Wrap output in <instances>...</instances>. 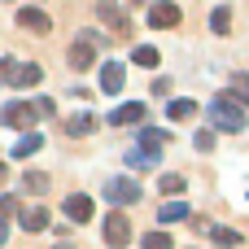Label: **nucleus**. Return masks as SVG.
<instances>
[{
  "mask_svg": "<svg viewBox=\"0 0 249 249\" xmlns=\"http://www.w3.org/2000/svg\"><path fill=\"white\" fill-rule=\"evenodd\" d=\"M210 123L219 131H241L245 127V105H236L232 96H214L210 101Z\"/></svg>",
  "mask_w": 249,
  "mask_h": 249,
  "instance_id": "obj_1",
  "label": "nucleus"
},
{
  "mask_svg": "<svg viewBox=\"0 0 249 249\" xmlns=\"http://www.w3.org/2000/svg\"><path fill=\"white\" fill-rule=\"evenodd\" d=\"M101 236H105V245L109 249H123L127 241H131V223H127V214H105V228H101Z\"/></svg>",
  "mask_w": 249,
  "mask_h": 249,
  "instance_id": "obj_2",
  "label": "nucleus"
},
{
  "mask_svg": "<svg viewBox=\"0 0 249 249\" xmlns=\"http://www.w3.org/2000/svg\"><path fill=\"white\" fill-rule=\"evenodd\" d=\"M0 123L4 127H35V105H26V101H9L4 109H0Z\"/></svg>",
  "mask_w": 249,
  "mask_h": 249,
  "instance_id": "obj_3",
  "label": "nucleus"
},
{
  "mask_svg": "<svg viewBox=\"0 0 249 249\" xmlns=\"http://www.w3.org/2000/svg\"><path fill=\"white\" fill-rule=\"evenodd\" d=\"M66 61H70V70H92L96 66V44L83 35V39H74L70 44V53H66Z\"/></svg>",
  "mask_w": 249,
  "mask_h": 249,
  "instance_id": "obj_4",
  "label": "nucleus"
},
{
  "mask_svg": "<svg viewBox=\"0 0 249 249\" xmlns=\"http://www.w3.org/2000/svg\"><path fill=\"white\" fill-rule=\"evenodd\" d=\"M144 118H149L144 101H127V105H118L105 123H109V127H136V123H144Z\"/></svg>",
  "mask_w": 249,
  "mask_h": 249,
  "instance_id": "obj_5",
  "label": "nucleus"
},
{
  "mask_svg": "<svg viewBox=\"0 0 249 249\" xmlns=\"http://www.w3.org/2000/svg\"><path fill=\"white\" fill-rule=\"evenodd\" d=\"M105 201L131 206V201H140V184H136V179H109V184H105Z\"/></svg>",
  "mask_w": 249,
  "mask_h": 249,
  "instance_id": "obj_6",
  "label": "nucleus"
},
{
  "mask_svg": "<svg viewBox=\"0 0 249 249\" xmlns=\"http://www.w3.org/2000/svg\"><path fill=\"white\" fill-rule=\"evenodd\" d=\"M149 26H158V31L179 26V4H175V0H158V4L149 9Z\"/></svg>",
  "mask_w": 249,
  "mask_h": 249,
  "instance_id": "obj_7",
  "label": "nucleus"
},
{
  "mask_svg": "<svg viewBox=\"0 0 249 249\" xmlns=\"http://www.w3.org/2000/svg\"><path fill=\"white\" fill-rule=\"evenodd\" d=\"M92 214H96V206H92L88 193H70V197H66V219H74V223H92Z\"/></svg>",
  "mask_w": 249,
  "mask_h": 249,
  "instance_id": "obj_8",
  "label": "nucleus"
},
{
  "mask_svg": "<svg viewBox=\"0 0 249 249\" xmlns=\"http://www.w3.org/2000/svg\"><path fill=\"white\" fill-rule=\"evenodd\" d=\"M96 13H101V22H105L114 35H127V13H123V4H114V0H101V4H96Z\"/></svg>",
  "mask_w": 249,
  "mask_h": 249,
  "instance_id": "obj_9",
  "label": "nucleus"
},
{
  "mask_svg": "<svg viewBox=\"0 0 249 249\" xmlns=\"http://www.w3.org/2000/svg\"><path fill=\"white\" fill-rule=\"evenodd\" d=\"M18 26H22V31H35V35H48V31H53L48 13H44V9H31V4L18 9Z\"/></svg>",
  "mask_w": 249,
  "mask_h": 249,
  "instance_id": "obj_10",
  "label": "nucleus"
},
{
  "mask_svg": "<svg viewBox=\"0 0 249 249\" xmlns=\"http://www.w3.org/2000/svg\"><path fill=\"white\" fill-rule=\"evenodd\" d=\"M101 92H105V96H118V92H123V66H118V61H105V66H101Z\"/></svg>",
  "mask_w": 249,
  "mask_h": 249,
  "instance_id": "obj_11",
  "label": "nucleus"
},
{
  "mask_svg": "<svg viewBox=\"0 0 249 249\" xmlns=\"http://www.w3.org/2000/svg\"><path fill=\"white\" fill-rule=\"evenodd\" d=\"M197 114H201L197 101H171V105H166V118H171V123H188V118H197Z\"/></svg>",
  "mask_w": 249,
  "mask_h": 249,
  "instance_id": "obj_12",
  "label": "nucleus"
},
{
  "mask_svg": "<svg viewBox=\"0 0 249 249\" xmlns=\"http://www.w3.org/2000/svg\"><path fill=\"white\" fill-rule=\"evenodd\" d=\"M18 219H22L26 232H44V228H48V210H44V206H26Z\"/></svg>",
  "mask_w": 249,
  "mask_h": 249,
  "instance_id": "obj_13",
  "label": "nucleus"
},
{
  "mask_svg": "<svg viewBox=\"0 0 249 249\" xmlns=\"http://www.w3.org/2000/svg\"><path fill=\"white\" fill-rule=\"evenodd\" d=\"M206 236H210L219 249H236V245H241V232H232V228H219V223H210V228H206Z\"/></svg>",
  "mask_w": 249,
  "mask_h": 249,
  "instance_id": "obj_14",
  "label": "nucleus"
},
{
  "mask_svg": "<svg viewBox=\"0 0 249 249\" xmlns=\"http://www.w3.org/2000/svg\"><path fill=\"white\" fill-rule=\"evenodd\" d=\"M166 140H171L166 131H158V127H140V149H144V153H162Z\"/></svg>",
  "mask_w": 249,
  "mask_h": 249,
  "instance_id": "obj_15",
  "label": "nucleus"
},
{
  "mask_svg": "<svg viewBox=\"0 0 249 249\" xmlns=\"http://www.w3.org/2000/svg\"><path fill=\"white\" fill-rule=\"evenodd\" d=\"M92 131H96V118L92 114H79V118L66 123V136H92Z\"/></svg>",
  "mask_w": 249,
  "mask_h": 249,
  "instance_id": "obj_16",
  "label": "nucleus"
},
{
  "mask_svg": "<svg viewBox=\"0 0 249 249\" xmlns=\"http://www.w3.org/2000/svg\"><path fill=\"white\" fill-rule=\"evenodd\" d=\"M228 96H232L236 105H249V74H232V88H228Z\"/></svg>",
  "mask_w": 249,
  "mask_h": 249,
  "instance_id": "obj_17",
  "label": "nucleus"
},
{
  "mask_svg": "<svg viewBox=\"0 0 249 249\" xmlns=\"http://www.w3.org/2000/svg\"><path fill=\"white\" fill-rule=\"evenodd\" d=\"M131 61H136V66H149V70H153V66H158V61H162V53H158V48H153V44H140V48H136V53H131Z\"/></svg>",
  "mask_w": 249,
  "mask_h": 249,
  "instance_id": "obj_18",
  "label": "nucleus"
},
{
  "mask_svg": "<svg viewBox=\"0 0 249 249\" xmlns=\"http://www.w3.org/2000/svg\"><path fill=\"white\" fill-rule=\"evenodd\" d=\"M39 149H44V136L35 131V136H22V140H18V149H13V158H31V153H39Z\"/></svg>",
  "mask_w": 249,
  "mask_h": 249,
  "instance_id": "obj_19",
  "label": "nucleus"
},
{
  "mask_svg": "<svg viewBox=\"0 0 249 249\" xmlns=\"http://www.w3.org/2000/svg\"><path fill=\"white\" fill-rule=\"evenodd\" d=\"M158 219H162V223H179V219H188V206H184V201H166V206L158 210Z\"/></svg>",
  "mask_w": 249,
  "mask_h": 249,
  "instance_id": "obj_20",
  "label": "nucleus"
},
{
  "mask_svg": "<svg viewBox=\"0 0 249 249\" xmlns=\"http://www.w3.org/2000/svg\"><path fill=\"white\" fill-rule=\"evenodd\" d=\"M127 166H136V171H153V166H158V153H144V149H131Z\"/></svg>",
  "mask_w": 249,
  "mask_h": 249,
  "instance_id": "obj_21",
  "label": "nucleus"
},
{
  "mask_svg": "<svg viewBox=\"0 0 249 249\" xmlns=\"http://www.w3.org/2000/svg\"><path fill=\"white\" fill-rule=\"evenodd\" d=\"M140 249H175V241H171V232H149L140 241Z\"/></svg>",
  "mask_w": 249,
  "mask_h": 249,
  "instance_id": "obj_22",
  "label": "nucleus"
},
{
  "mask_svg": "<svg viewBox=\"0 0 249 249\" xmlns=\"http://www.w3.org/2000/svg\"><path fill=\"white\" fill-rule=\"evenodd\" d=\"M22 188H26V193H44V188H48V175H44V171H26V175H22Z\"/></svg>",
  "mask_w": 249,
  "mask_h": 249,
  "instance_id": "obj_23",
  "label": "nucleus"
},
{
  "mask_svg": "<svg viewBox=\"0 0 249 249\" xmlns=\"http://www.w3.org/2000/svg\"><path fill=\"white\" fill-rule=\"evenodd\" d=\"M210 26H214V35H228V31H232V13H228V9H214V13H210Z\"/></svg>",
  "mask_w": 249,
  "mask_h": 249,
  "instance_id": "obj_24",
  "label": "nucleus"
},
{
  "mask_svg": "<svg viewBox=\"0 0 249 249\" xmlns=\"http://www.w3.org/2000/svg\"><path fill=\"white\" fill-rule=\"evenodd\" d=\"M158 184H162V193H171V197H175V193H184V179H179V175H162Z\"/></svg>",
  "mask_w": 249,
  "mask_h": 249,
  "instance_id": "obj_25",
  "label": "nucleus"
},
{
  "mask_svg": "<svg viewBox=\"0 0 249 249\" xmlns=\"http://www.w3.org/2000/svg\"><path fill=\"white\" fill-rule=\"evenodd\" d=\"M193 144H197L201 153H210V149H214V131H197V136H193Z\"/></svg>",
  "mask_w": 249,
  "mask_h": 249,
  "instance_id": "obj_26",
  "label": "nucleus"
},
{
  "mask_svg": "<svg viewBox=\"0 0 249 249\" xmlns=\"http://www.w3.org/2000/svg\"><path fill=\"white\" fill-rule=\"evenodd\" d=\"M9 214H18V197H9V193H4V197H0V223H4Z\"/></svg>",
  "mask_w": 249,
  "mask_h": 249,
  "instance_id": "obj_27",
  "label": "nucleus"
},
{
  "mask_svg": "<svg viewBox=\"0 0 249 249\" xmlns=\"http://www.w3.org/2000/svg\"><path fill=\"white\" fill-rule=\"evenodd\" d=\"M4 179H9V166H4V162H0V184H4Z\"/></svg>",
  "mask_w": 249,
  "mask_h": 249,
  "instance_id": "obj_28",
  "label": "nucleus"
},
{
  "mask_svg": "<svg viewBox=\"0 0 249 249\" xmlns=\"http://www.w3.org/2000/svg\"><path fill=\"white\" fill-rule=\"evenodd\" d=\"M4 236H9V228H4V223H0V245H4Z\"/></svg>",
  "mask_w": 249,
  "mask_h": 249,
  "instance_id": "obj_29",
  "label": "nucleus"
},
{
  "mask_svg": "<svg viewBox=\"0 0 249 249\" xmlns=\"http://www.w3.org/2000/svg\"><path fill=\"white\" fill-rule=\"evenodd\" d=\"M131 4H144V0H131Z\"/></svg>",
  "mask_w": 249,
  "mask_h": 249,
  "instance_id": "obj_30",
  "label": "nucleus"
},
{
  "mask_svg": "<svg viewBox=\"0 0 249 249\" xmlns=\"http://www.w3.org/2000/svg\"><path fill=\"white\" fill-rule=\"evenodd\" d=\"M57 249H70V245H57Z\"/></svg>",
  "mask_w": 249,
  "mask_h": 249,
  "instance_id": "obj_31",
  "label": "nucleus"
}]
</instances>
